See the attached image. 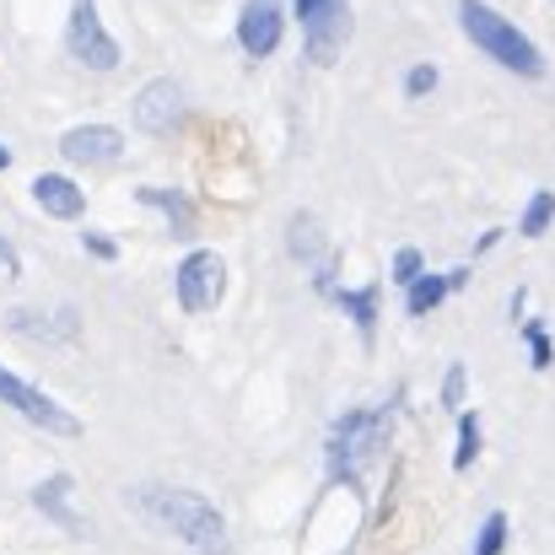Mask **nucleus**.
Segmentation results:
<instances>
[{"label":"nucleus","mask_w":555,"mask_h":555,"mask_svg":"<svg viewBox=\"0 0 555 555\" xmlns=\"http://www.w3.org/2000/svg\"><path fill=\"white\" fill-rule=\"evenodd\" d=\"M130 502L141 507V518H152L157 529L179 534L194 555H232V534L221 524V513L184 486H135Z\"/></svg>","instance_id":"nucleus-1"},{"label":"nucleus","mask_w":555,"mask_h":555,"mask_svg":"<svg viewBox=\"0 0 555 555\" xmlns=\"http://www.w3.org/2000/svg\"><path fill=\"white\" fill-rule=\"evenodd\" d=\"M459 27L469 33L475 49H486L502 70L524 76V81H540L545 76V54L529 43V33H518L502 11H491L486 0H459Z\"/></svg>","instance_id":"nucleus-2"},{"label":"nucleus","mask_w":555,"mask_h":555,"mask_svg":"<svg viewBox=\"0 0 555 555\" xmlns=\"http://www.w3.org/2000/svg\"><path fill=\"white\" fill-rule=\"evenodd\" d=\"M0 404H11L22 421H33L38 431H54V437H81V421L60 404V399H49L43 388H33L27 377H16V372L0 362Z\"/></svg>","instance_id":"nucleus-3"},{"label":"nucleus","mask_w":555,"mask_h":555,"mask_svg":"<svg viewBox=\"0 0 555 555\" xmlns=\"http://www.w3.org/2000/svg\"><path fill=\"white\" fill-rule=\"evenodd\" d=\"M65 43H70V60H76V65H87V70H119V43H114V33L103 27L98 0H76V5H70Z\"/></svg>","instance_id":"nucleus-4"},{"label":"nucleus","mask_w":555,"mask_h":555,"mask_svg":"<svg viewBox=\"0 0 555 555\" xmlns=\"http://www.w3.org/2000/svg\"><path fill=\"white\" fill-rule=\"evenodd\" d=\"M173 286H179V308H184V313H210V308L221 302V292H227V264H221V254H210V248L184 254Z\"/></svg>","instance_id":"nucleus-5"},{"label":"nucleus","mask_w":555,"mask_h":555,"mask_svg":"<svg viewBox=\"0 0 555 555\" xmlns=\"http://www.w3.org/2000/svg\"><path fill=\"white\" fill-rule=\"evenodd\" d=\"M302 27H308V60L335 65L346 54V38H351V5L346 0H313V16Z\"/></svg>","instance_id":"nucleus-6"},{"label":"nucleus","mask_w":555,"mask_h":555,"mask_svg":"<svg viewBox=\"0 0 555 555\" xmlns=\"http://www.w3.org/2000/svg\"><path fill=\"white\" fill-rule=\"evenodd\" d=\"M60 157L65 163H87V168H108L125 157V130L114 125H76L60 135Z\"/></svg>","instance_id":"nucleus-7"},{"label":"nucleus","mask_w":555,"mask_h":555,"mask_svg":"<svg viewBox=\"0 0 555 555\" xmlns=\"http://www.w3.org/2000/svg\"><path fill=\"white\" fill-rule=\"evenodd\" d=\"M281 0H243V16H237V43L248 60H270L281 49Z\"/></svg>","instance_id":"nucleus-8"},{"label":"nucleus","mask_w":555,"mask_h":555,"mask_svg":"<svg viewBox=\"0 0 555 555\" xmlns=\"http://www.w3.org/2000/svg\"><path fill=\"white\" fill-rule=\"evenodd\" d=\"M179 119H184V87H179L173 76H157L152 87H141V98H135V125H141L146 135H168Z\"/></svg>","instance_id":"nucleus-9"},{"label":"nucleus","mask_w":555,"mask_h":555,"mask_svg":"<svg viewBox=\"0 0 555 555\" xmlns=\"http://www.w3.org/2000/svg\"><path fill=\"white\" fill-rule=\"evenodd\" d=\"M33 199H38L43 216H54V221H81V210H87V194L76 189V179H65V173H38V179H33Z\"/></svg>","instance_id":"nucleus-10"},{"label":"nucleus","mask_w":555,"mask_h":555,"mask_svg":"<svg viewBox=\"0 0 555 555\" xmlns=\"http://www.w3.org/2000/svg\"><path fill=\"white\" fill-rule=\"evenodd\" d=\"M33 507H38L43 518H54L60 529L81 534V513L70 507V475H49L43 486H33Z\"/></svg>","instance_id":"nucleus-11"},{"label":"nucleus","mask_w":555,"mask_h":555,"mask_svg":"<svg viewBox=\"0 0 555 555\" xmlns=\"http://www.w3.org/2000/svg\"><path fill=\"white\" fill-rule=\"evenodd\" d=\"M11 330H22V335H38V340H76V313L65 308V313H33V308H16L11 319H5Z\"/></svg>","instance_id":"nucleus-12"},{"label":"nucleus","mask_w":555,"mask_h":555,"mask_svg":"<svg viewBox=\"0 0 555 555\" xmlns=\"http://www.w3.org/2000/svg\"><path fill=\"white\" fill-rule=\"evenodd\" d=\"M442 297H453V281H448V275H426V270H421V275L410 281L404 313H410V319H426V313H431V308H437Z\"/></svg>","instance_id":"nucleus-13"},{"label":"nucleus","mask_w":555,"mask_h":555,"mask_svg":"<svg viewBox=\"0 0 555 555\" xmlns=\"http://www.w3.org/2000/svg\"><path fill=\"white\" fill-rule=\"evenodd\" d=\"M377 292H383L377 281L357 286V292H335V302H340V308H346V313L357 319V330H362L367 340H372V330H377Z\"/></svg>","instance_id":"nucleus-14"},{"label":"nucleus","mask_w":555,"mask_h":555,"mask_svg":"<svg viewBox=\"0 0 555 555\" xmlns=\"http://www.w3.org/2000/svg\"><path fill=\"white\" fill-rule=\"evenodd\" d=\"M141 205H152V210H163L179 232H189V194H179V189H141Z\"/></svg>","instance_id":"nucleus-15"},{"label":"nucleus","mask_w":555,"mask_h":555,"mask_svg":"<svg viewBox=\"0 0 555 555\" xmlns=\"http://www.w3.org/2000/svg\"><path fill=\"white\" fill-rule=\"evenodd\" d=\"M480 453V415L475 410H459V448H453V469H469Z\"/></svg>","instance_id":"nucleus-16"},{"label":"nucleus","mask_w":555,"mask_h":555,"mask_svg":"<svg viewBox=\"0 0 555 555\" xmlns=\"http://www.w3.org/2000/svg\"><path fill=\"white\" fill-rule=\"evenodd\" d=\"M551 221H555V194L551 189H540V194L529 199V210H524L518 232H524V237H545V232H551Z\"/></svg>","instance_id":"nucleus-17"},{"label":"nucleus","mask_w":555,"mask_h":555,"mask_svg":"<svg viewBox=\"0 0 555 555\" xmlns=\"http://www.w3.org/2000/svg\"><path fill=\"white\" fill-rule=\"evenodd\" d=\"M292 254L308 259V264H319L324 248H319V221H313V216H297V221H292Z\"/></svg>","instance_id":"nucleus-18"},{"label":"nucleus","mask_w":555,"mask_h":555,"mask_svg":"<svg viewBox=\"0 0 555 555\" xmlns=\"http://www.w3.org/2000/svg\"><path fill=\"white\" fill-rule=\"evenodd\" d=\"M502 551H507V513H491V518L480 524L475 551H469V555H502Z\"/></svg>","instance_id":"nucleus-19"},{"label":"nucleus","mask_w":555,"mask_h":555,"mask_svg":"<svg viewBox=\"0 0 555 555\" xmlns=\"http://www.w3.org/2000/svg\"><path fill=\"white\" fill-rule=\"evenodd\" d=\"M524 340H529V362H534V372H545L555 362V346H551V330L540 324V319H529L524 324Z\"/></svg>","instance_id":"nucleus-20"},{"label":"nucleus","mask_w":555,"mask_h":555,"mask_svg":"<svg viewBox=\"0 0 555 555\" xmlns=\"http://www.w3.org/2000/svg\"><path fill=\"white\" fill-rule=\"evenodd\" d=\"M431 87H437V65H410V70H404V92H410V98H426Z\"/></svg>","instance_id":"nucleus-21"},{"label":"nucleus","mask_w":555,"mask_h":555,"mask_svg":"<svg viewBox=\"0 0 555 555\" xmlns=\"http://www.w3.org/2000/svg\"><path fill=\"white\" fill-rule=\"evenodd\" d=\"M421 270H426L421 248H399V259H393V281H399V286H410V281H415Z\"/></svg>","instance_id":"nucleus-22"},{"label":"nucleus","mask_w":555,"mask_h":555,"mask_svg":"<svg viewBox=\"0 0 555 555\" xmlns=\"http://www.w3.org/2000/svg\"><path fill=\"white\" fill-rule=\"evenodd\" d=\"M81 248H87L92 259H103V264H114V259H119V243H114L108 232H87V237H81Z\"/></svg>","instance_id":"nucleus-23"},{"label":"nucleus","mask_w":555,"mask_h":555,"mask_svg":"<svg viewBox=\"0 0 555 555\" xmlns=\"http://www.w3.org/2000/svg\"><path fill=\"white\" fill-rule=\"evenodd\" d=\"M464 377H469V372L459 367V362H453V367H448V383H442V399H448V404H453V410H459V404H464Z\"/></svg>","instance_id":"nucleus-24"},{"label":"nucleus","mask_w":555,"mask_h":555,"mask_svg":"<svg viewBox=\"0 0 555 555\" xmlns=\"http://www.w3.org/2000/svg\"><path fill=\"white\" fill-rule=\"evenodd\" d=\"M0 264H5V270H11V275H22V259H16V248H11V243H5V237H0Z\"/></svg>","instance_id":"nucleus-25"},{"label":"nucleus","mask_w":555,"mask_h":555,"mask_svg":"<svg viewBox=\"0 0 555 555\" xmlns=\"http://www.w3.org/2000/svg\"><path fill=\"white\" fill-rule=\"evenodd\" d=\"M292 5H297V16H302V22L313 16V0H292Z\"/></svg>","instance_id":"nucleus-26"},{"label":"nucleus","mask_w":555,"mask_h":555,"mask_svg":"<svg viewBox=\"0 0 555 555\" xmlns=\"http://www.w3.org/2000/svg\"><path fill=\"white\" fill-rule=\"evenodd\" d=\"M5 168H11V152H5V146H0V173H5Z\"/></svg>","instance_id":"nucleus-27"}]
</instances>
